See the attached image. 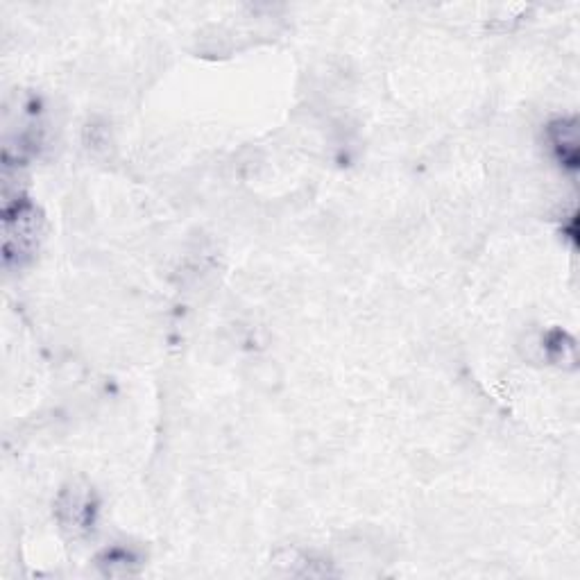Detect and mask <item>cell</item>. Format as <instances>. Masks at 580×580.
Returning <instances> with one entry per match:
<instances>
[{"instance_id":"obj_3","label":"cell","mask_w":580,"mask_h":580,"mask_svg":"<svg viewBox=\"0 0 580 580\" xmlns=\"http://www.w3.org/2000/svg\"><path fill=\"white\" fill-rule=\"evenodd\" d=\"M549 141L560 166L569 170L571 175L578 170V127L576 118H560L549 125Z\"/></svg>"},{"instance_id":"obj_4","label":"cell","mask_w":580,"mask_h":580,"mask_svg":"<svg viewBox=\"0 0 580 580\" xmlns=\"http://www.w3.org/2000/svg\"><path fill=\"white\" fill-rule=\"evenodd\" d=\"M98 565L107 576H130L141 567V558L132 549L112 547L98 558Z\"/></svg>"},{"instance_id":"obj_2","label":"cell","mask_w":580,"mask_h":580,"mask_svg":"<svg viewBox=\"0 0 580 580\" xmlns=\"http://www.w3.org/2000/svg\"><path fill=\"white\" fill-rule=\"evenodd\" d=\"M39 236L37 209L21 198L14 204H5V259L12 261L30 257Z\"/></svg>"},{"instance_id":"obj_1","label":"cell","mask_w":580,"mask_h":580,"mask_svg":"<svg viewBox=\"0 0 580 580\" xmlns=\"http://www.w3.org/2000/svg\"><path fill=\"white\" fill-rule=\"evenodd\" d=\"M55 510L59 526H62L73 540H80V537L89 535L93 531V526H96L98 501L89 485L82 483L68 485V488L59 494Z\"/></svg>"},{"instance_id":"obj_5","label":"cell","mask_w":580,"mask_h":580,"mask_svg":"<svg viewBox=\"0 0 580 580\" xmlns=\"http://www.w3.org/2000/svg\"><path fill=\"white\" fill-rule=\"evenodd\" d=\"M544 347H547V358L551 363L558 365H569L574 368L576 365V343L574 338L567 336L565 331H549L544 336Z\"/></svg>"}]
</instances>
